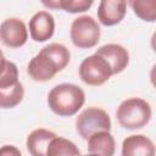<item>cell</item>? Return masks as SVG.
<instances>
[{
  "instance_id": "52a82bcc",
  "label": "cell",
  "mask_w": 156,
  "mask_h": 156,
  "mask_svg": "<svg viewBox=\"0 0 156 156\" xmlns=\"http://www.w3.org/2000/svg\"><path fill=\"white\" fill-rule=\"evenodd\" d=\"M28 39V30L24 22L17 17L5 20L0 24V40L4 45L17 49L23 46Z\"/></svg>"
},
{
  "instance_id": "9c48e42d",
  "label": "cell",
  "mask_w": 156,
  "mask_h": 156,
  "mask_svg": "<svg viewBox=\"0 0 156 156\" xmlns=\"http://www.w3.org/2000/svg\"><path fill=\"white\" fill-rule=\"evenodd\" d=\"M127 13L126 0H100L98 7V20L106 27L118 24Z\"/></svg>"
},
{
  "instance_id": "5bb4252c",
  "label": "cell",
  "mask_w": 156,
  "mask_h": 156,
  "mask_svg": "<svg viewBox=\"0 0 156 156\" xmlns=\"http://www.w3.org/2000/svg\"><path fill=\"white\" fill-rule=\"evenodd\" d=\"M23 95H24V89L20 80L11 85L0 87V107L1 108L16 107L22 101Z\"/></svg>"
},
{
  "instance_id": "8fae6325",
  "label": "cell",
  "mask_w": 156,
  "mask_h": 156,
  "mask_svg": "<svg viewBox=\"0 0 156 156\" xmlns=\"http://www.w3.org/2000/svg\"><path fill=\"white\" fill-rule=\"evenodd\" d=\"M123 156H154L155 145L151 139L141 134L127 136L122 143Z\"/></svg>"
},
{
  "instance_id": "30bf717a",
  "label": "cell",
  "mask_w": 156,
  "mask_h": 156,
  "mask_svg": "<svg viewBox=\"0 0 156 156\" xmlns=\"http://www.w3.org/2000/svg\"><path fill=\"white\" fill-rule=\"evenodd\" d=\"M95 54L102 56L108 62L112 76L123 72L129 63V54L127 49L118 44H105L96 49Z\"/></svg>"
},
{
  "instance_id": "ac0fdd59",
  "label": "cell",
  "mask_w": 156,
  "mask_h": 156,
  "mask_svg": "<svg viewBox=\"0 0 156 156\" xmlns=\"http://www.w3.org/2000/svg\"><path fill=\"white\" fill-rule=\"evenodd\" d=\"M21 151L13 145H4L0 147V156H20Z\"/></svg>"
},
{
  "instance_id": "2e32d148",
  "label": "cell",
  "mask_w": 156,
  "mask_h": 156,
  "mask_svg": "<svg viewBox=\"0 0 156 156\" xmlns=\"http://www.w3.org/2000/svg\"><path fill=\"white\" fill-rule=\"evenodd\" d=\"M134 15L145 22L156 20V0H126Z\"/></svg>"
},
{
  "instance_id": "277c9868",
  "label": "cell",
  "mask_w": 156,
  "mask_h": 156,
  "mask_svg": "<svg viewBox=\"0 0 156 156\" xmlns=\"http://www.w3.org/2000/svg\"><path fill=\"white\" fill-rule=\"evenodd\" d=\"M100 27L90 16H79L71 24V40L78 49L94 48L100 40Z\"/></svg>"
},
{
  "instance_id": "d6986e66",
  "label": "cell",
  "mask_w": 156,
  "mask_h": 156,
  "mask_svg": "<svg viewBox=\"0 0 156 156\" xmlns=\"http://www.w3.org/2000/svg\"><path fill=\"white\" fill-rule=\"evenodd\" d=\"M40 1L49 10H61V0H40Z\"/></svg>"
},
{
  "instance_id": "4fadbf2b",
  "label": "cell",
  "mask_w": 156,
  "mask_h": 156,
  "mask_svg": "<svg viewBox=\"0 0 156 156\" xmlns=\"http://www.w3.org/2000/svg\"><path fill=\"white\" fill-rule=\"evenodd\" d=\"M56 134L45 128H38L32 130L26 140L27 150L33 156H46V150L50 140Z\"/></svg>"
},
{
  "instance_id": "3957f363",
  "label": "cell",
  "mask_w": 156,
  "mask_h": 156,
  "mask_svg": "<svg viewBox=\"0 0 156 156\" xmlns=\"http://www.w3.org/2000/svg\"><path fill=\"white\" fill-rule=\"evenodd\" d=\"M152 116L150 104L140 98H129L119 104L116 117L121 127L134 130L145 127Z\"/></svg>"
},
{
  "instance_id": "7a4b0ae2",
  "label": "cell",
  "mask_w": 156,
  "mask_h": 156,
  "mask_svg": "<svg viewBox=\"0 0 156 156\" xmlns=\"http://www.w3.org/2000/svg\"><path fill=\"white\" fill-rule=\"evenodd\" d=\"M85 102V94L82 88L71 83L55 85L48 95L50 110L61 117L76 115Z\"/></svg>"
},
{
  "instance_id": "ffe728a7",
  "label": "cell",
  "mask_w": 156,
  "mask_h": 156,
  "mask_svg": "<svg viewBox=\"0 0 156 156\" xmlns=\"http://www.w3.org/2000/svg\"><path fill=\"white\" fill-rule=\"evenodd\" d=\"M6 62H7V60L4 57V54H2V51H1V49H0V73H1V71L5 68Z\"/></svg>"
},
{
  "instance_id": "8992f818",
  "label": "cell",
  "mask_w": 156,
  "mask_h": 156,
  "mask_svg": "<svg viewBox=\"0 0 156 156\" xmlns=\"http://www.w3.org/2000/svg\"><path fill=\"white\" fill-rule=\"evenodd\" d=\"M78 72L80 79L85 84L91 87L102 85L112 76V71L108 62L98 54L85 57L80 62Z\"/></svg>"
},
{
  "instance_id": "5b68a950",
  "label": "cell",
  "mask_w": 156,
  "mask_h": 156,
  "mask_svg": "<svg viewBox=\"0 0 156 156\" xmlns=\"http://www.w3.org/2000/svg\"><path fill=\"white\" fill-rule=\"evenodd\" d=\"M76 129L78 134L87 140L96 132L110 130L111 119L105 110L99 107H88L83 110L76 118Z\"/></svg>"
},
{
  "instance_id": "6da1fadb",
  "label": "cell",
  "mask_w": 156,
  "mask_h": 156,
  "mask_svg": "<svg viewBox=\"0 0 156 156\" xmlns=\"http://www.w3.org/2000/svg\"><path fill=\"white\" fill-rule=\"evenodd\" d=\"M71 60L69 50L58 43L44 46L28 63L27 72L35 82H46L65 69Z\"/></svg>"
},
{
  "instance_id": "ba28073f",
  "label": "cell",
  "mask_w": 156,
  "mask_h": 156,
  "mask_svg": "<svg viewBox=\"0 0 156 156\" xmlns=\"http://www.w3.org/2000/svg\"><path fill=\"white\" fill-rule=\"evenodd\" d=\"M55 32L54 16L48 11H38L29 20V34L34 41H46Z\"/></svg>"
},
{
  "instance_id": "9a60e30c",
  "label": "cell",
  "mask_w": 156,
  "mask_h": 156,
  "mask_svg": "<svg viewBox=\"0 0 156 156\" xmlns=\"http://www.w3.org/2000/svg\"><path fill=\"white\" fill-rule=\"evenodd\" d=\"M78 155H80V151L73 141L57 135L50 140L46 150V156H78Z\"/></svg>"
},
{
  "instance_id": "e0dca14e",
  "label": "cell",
  "mask_w": 156,
  "mask_h": 156,
  "mask_svg": "<svg viewBox=\"0 0 156 156\" xmlns=\"http://www.w3.org/2000/svg\"><path fill=\"white\" fill-rule=\"evenodd\" d=\"M94 0H61V10L69 13H79L88 11Z\"/></svg>"
},
{
  "instance_id": "7c38bea8",
  "label": "cell",
  "mask_w": 156,
  "mask_h": 156,
  "mask_svg": "<svg viewBox=\"0 0 156 156\" xmlns=\"http://www.w3.org/2000/svg\"><path fill=\"white\" fill-rule=\"evenodd\" d=\"M88 152L91 155L112 156L116 150V143L110 130H100L91 134L88 139Z\"/></svg>"
}]
</instances>
